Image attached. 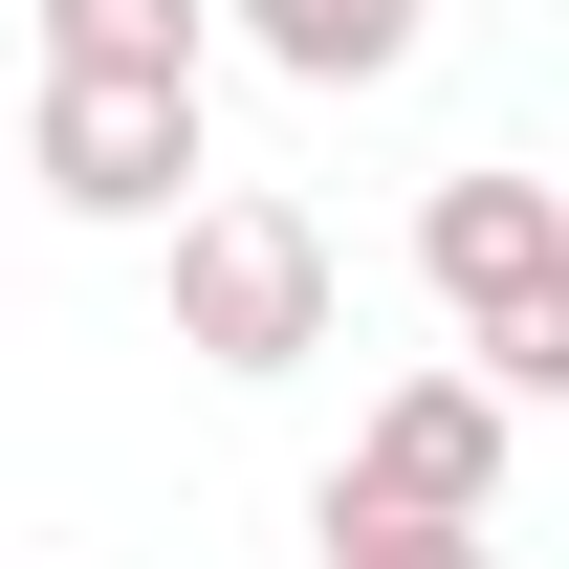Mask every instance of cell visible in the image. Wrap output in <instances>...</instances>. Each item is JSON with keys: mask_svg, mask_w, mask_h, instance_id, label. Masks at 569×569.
Segmentation results:
<instances>
[{"mask_svg": "<svg viewBox=\"0 0 569 569\" xmlns=\"http://www.w3.org/2000/svg\"><path fill=\"white\" fill-rule=\"evenodd\" d=\"M417 284L460 307V351H482L526 417L569 395V198L548 176H438L417 198Z\"/></svg>", "mask_w": 569, "mask_h": 569, "instance_id": "1", "label": "cell"}, {"mask_svg": "<svg viewBox=\"0 0 569 569\" xmlns=\"http://www.w3.org/2000/svg\"><path fill=\"white\" fill-rule=\"evenodd\" d=\"M176 351L241 372V395L307 372V351H329V219H307V198H198V219H176Z\"/></svg>", "mask_w": 569, "mask_h": 569, "instance_id": "2", "label": "cell"}, {"mask_svg": "<svg viewBox=\"0 0 569 569\" xmlns=\"http://www.w3.org/2000/svg\"><path fill=\"white\" fill-rule=\"evenodd\" d=\"M22 176H44L67 219H198V88L44 67V88H22Z\"/></svg>", "mask_w": 569, "mask_h": 569, "instance_id": "3", "label": "cell"}, {"mask_svg": "<svg viewBox=\"0 0 569 569\" xmlns=\"http://www.w3.org/2000/svg\"><path fill=\"white\" fill-rule=\"evenodd\" d=\"M351 482L503 526V372H482V351H460V372H395V395H372V438H351Z\"/></svg>", "mask_w": 569, "mask_h": 569, "instance_id": "4", "label": "cell"}, {"mask_svg": "<svg viewBox=\"0 0 569 569\" xmlns=\"http://www.w3.org/2000/svg\"><path fill=\"white\" fill-rule=\"evenodd\" d=\"M219 22H241L284 88H395L417 67V0H219Z\"/></svg>", "mask_w": 569, "mask_h": 569, "instance_id": "5", "label": "cell"}, {"mask_svg": "<svg viewBox=\"0 0 569 569\" xmlns=\"http://www.w3.org/2000/svg\"><path fill=\"white\" fill-rule=\"evenodd\" d=\"M307 548H329V569H503V526L395 503V482H351V460H329V482H307Z\"/></svg>", "mask_w": 569, "mask_h": 569, "instance_id": "6", "label": "cell"}, {"mask_svg": "<svg viewBox=\"0 0 569 569\" xmlns=\"http://www.w3.org/2000/svg\"><path fill=\"white\" fill-rule=\"evenodd\" d=\"M44 67H153V88H198V67H219V0H44Z\"/></svg>", "mask_w": 569, "mask_h": 569, "instance_id": "7", "label": "cell"}]
</instances>
